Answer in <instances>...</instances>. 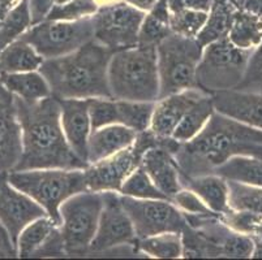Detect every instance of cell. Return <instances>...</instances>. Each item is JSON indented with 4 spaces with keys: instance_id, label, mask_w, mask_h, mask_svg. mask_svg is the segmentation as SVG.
Wrapping results in <instances>:
<instances>
[{
    "instance_id": "obj_1",
    "label": "cell",
    "mask_w": 262,
    "mask_h": 260,
    "mask_svg": "<svg viewBox=\"0 0 262 260\" xmlns=\"http://www.w3.org/2000/svg\"><path fill=\"white\" fill-rule=\"evenodd\" d=\"M237 155L262 159V130L216 111L196 137L180 143L173 152L185 177L210 175L216 167Z\"/></svg>"
},
{
    "instance_id": "obj_2",
    "label": "cell",
    "mask_w": 262,
    "mask_h": 260,
    "mask_svg": "<svg viewBox=\"0 0 262 260\" xmlns=\"http://www.w3.org/2000/svg\"><path fill=\"white\" fill-rule=\"evenodd\" d=\"M23 130V155L13 171L28 169H85L67 142L60 121V104L56 98H45L28 103L15 97Z\"/></svg>"
},
{
    "instance_id": "obj_3",
    "label": "cell",
    "mask_w": 262,
    "mask_h": 260,
    "mask_svg": "<svg viewBox=\"0 0 262 260\" xmlns=\"http://www.w3.org/2000/svg\"><path fill=\"white\" fill-rule=\"evenodd\" d=\"M113 54L93 39L71 54L45 59L38 72L56 99L111 98L107 70Z\"/></svg>"
},
{
    "instance_id": "obj_4",
    "label": "cell",
    "mask_w": 262,
    "mask_h": 260,
    "mask_svg": "<svg viewBox=\"0 0 262 260\" xmlns=\"http://www.w3.org/2000/svg\"><path fill=\"white\" fill-rule=\"evenodd\" d=\"M111 98L130 102H157L159 76L156 46L137 44L114 52L108 63Z\"/></svg>"
},
{
    "instance_id": "obj_5",
    "label": "cell",
    "mask_w": 262,
    "mask_h": 260,
    "mask_svg": "<svg viewBox=\"0 0 262 260\" xmlns=\"http://www.w3.org/2000/svg\"><path fill=\"white\" fill-rule=\"evenodd\" d=\"M184 216L187 226L182 232L183 257L248 259L252 256L253 238L231 229L219 215L184 214Z\"/></svg>"
},
{
    "instance_id": "obj_6",
    "label": "cell",
    "mask_w": 262,
    "mask_h": 260,
    "mask_svg": "<svg viewBox=\"0 0 262 260\" xmlns=\"http://www.w3.org/2000/svg\"><path fill=\"white\" fill-rule=\"evenodd\" d=\"M8 181L16 189L29 195L60 225L59 207L64 200L86 190L84 169H28L8 172Z\"/></svg>"
},
{
    "instance_id": "obj_7",
    "label": "cell",
    "mask_w": 262,
    "mask_h": 260,
    "mask_svg": "<svg viewBox=\"0 0 262 260\" xmlns=\"http://www.w3.org/2000/svg\"><path fill=\"white\" fill-rule=\"evenodd\" d=\"M157 64L159 76V99L197 87V66L202 47L196 38L171 33L157 44Z\"/></svg>"
},
{
    "instance_id": "obj_8",
    "label": "cell",
    "mask_w": 262,
    "mask_h": 260,
    "mask_svg": "<svg viewBox=\"0 0 262 260\" xmlns=\"http://www.w3.org/2000/svg\"><path fill=\"white\" fill-rule=\"evenodd\" d=\"M252 52L233 46L227 37L204 47L197 66V87L210 95L235 90L244 77Z\"/></svg>"
},
{
    "instance_id": "obj_9",
    "label": "cell",
    "mask_w": 262,
    "mask_h": 260,
    "mask_svg": "<svg viewBox=\"0 0 262 260\" xmlns=\"http://www.w3.org/2000/svg\"><path fill=\"white\" fill-rule=\"evenodd\" d=\"M103 207L102 192L77 193L59 207L60 232L66 255L80 256L89 254L90 245L97 233Z\"/></svg>"
},
{
    "instance_id": "obj_10",
    "label": "cell",
    "mask_w": 262,
    "mask_h": 260,
    "mask_svg": "<svg viewBox=\"0 0 262 260\" xmlns=\"http://www.w3.org/2000/svg\"><path fill=\"white\" fill-rule=\"evenodd\" d=\"M170 140L171 138L159 139L149 129L137 133L136 140L129 147L106 159L89 164L84 169L86 190L119 193L125 178L140 167L145 151L156 146L168 147Z\"/></svg>"
},
{
    "instance_id": "obj_11",
    "label": "cell",
    "mask_w": 262,
    "mask_h": 260,
    "mask_svg": "<svg viewBox=\"0 0 262 260\" xmlns=\"http://www.w3.org/2000/svg\"><path fill=\"white\" fill-rule=\"evenodd\" d=\"M20 38L30 43L45 59L63 56L94 39L93 18L76 21L45 20L33 25Z\"/></svg>"
},
{
    "instance_id": "obj_12",
    "label": "cell",
    "mask_w": 262,
    "mask_h": 260,
    "mask_svg": "<svg viewBox=\"0 0 262 260\" xmlns=\"http://www.w3.org/2000/svg\"><path fill=\"white\" fill-rule=\"evenodd\" d=\"M145 14L124 0L101 6L92 16L94 40L113 52L137 46Z\"/></svg>"
},
{
    "instance_id": "obj_13",
    "label": "cell",
    "mask_w": 262,
    "mask_h": 260,
    "mask_svg": "<svg viewBox=\"0 0 262 260\" xmlns=\"http://www.w3.org/2000/svg\"><path fill=\"white\" fill-rule=\"evenodd\" d=\"M120 200L137 240L161 233H182L187 226L184 214L168 199H137L120 195Z\"/></svg>"
},
{
    "instance_id": "obj_14",
    "label": "cell",
    "mask_w": 262,
    "mask_h": 260,
    "mask_svg": "<svg viewBox=\"0 0 262 260\" xmlns=\"http://www.w3.org/2000/svg\"><path fill=\"white\" fill-rule=\"evenodd\" d=\"M103 207L97 233L90 245L89 254L111 251L118 247L135 246V228L124 209L118 192H102Z\"/></svg>"
},
{
    "instance_id": "obj_15",
    "label": "cell",
    "mask_w": 262,
    "mask_h": 260,
    "mask_svg": "<svg viewBox=\"0 0 262 260\" xmlns=\"http://www.w3.org/2000/svg\"><path fill=\"white\" fill-rule=\"evenodd\" d=\"M47 216L37 202L20 192L8 181V172H0V223L6 226L16 245L23 229L28 224Z\"/></svg>"
},
{
    "instance_id": "obj_16",
    "label": "cell",
    "mask_w": 262,
    "mask_h": 260,
    "mask_svg": "<svg viewBox=\"0 0 262 260\" xmlns=\"http://www.w3.org/2000/svg\"><path fill=\"white\" fill-rule=\"evenodd\" d=\"M23 155V130L15 95L0 82V172H11Z\"/></svg>"
},
{
    "instance_id": "obj_17",
    "label": "cell",
    "mask_w": 262,
    "mask_h": 260,
    "mask_svg": "<svg viewBox=\"0 0 262 260\" xmlns=\"http://www.w3.org/2000/svg\"><path fill=\"white\" fill-rule=\"evenodd\" d=\"M204 95H206V92L194 87L158 99L154 106L149 130L159 139L171 138L185 112Z\"/></svg>"
},
{
    "instance_id": "obj_18",
    "label": "cell",
    "mask_w": 262,
    "mask_h": 260,
    "mask_svg": "<svg viewBox=\"0 0 262 260\" xmlns=\"http://www.w3.org/2000/svg\"><path fill=\"white\" fill-rule=\"evenodd\" d=\"M67 142L81 160L88 163V142L92 134L89 99H58ZM89 164V163H88Z\"/></svg>"
},
{
    "instance_id": "obj_19",
    "label": "cell",
    "mask_w": 262,
    "mask_h": 260,
    "mask_svg": "<svg viewBox=\"0 0 262 260\" xmlns=\"http://www.w3.org/2000/svg\"><path fill=\"white\" fill-rule=\"evenodd\" d=\"M140 166L145 169L156 186L168 199L183 189L180 181V168L173 152L167 147L156 146L146 150L142 155Z\"/></svg>"
},
{
    "instance_id": "obj_20",
    "label": "cell",
    "mask_w": 262,
    "mask_h": 260,
    "mask_svg": "<svg viewBox=\"0 0 262 260\" xmlns=\"http://www.w3.org/2000/svg\"><path fill=\"white\" fill-rule=\"evenodd\" d=\"M214 108L219 113L262 130V95L227 90L211 94Z\"/></svg>"
},
{
    "instance_id": "obj_21",
    "label": "cell",
    "mask_w": 262,
    "mask_h": 260,
    "mask_svg": "<svg viewBox=\"0 0 262 260\" xmlns=\"http://www.w3.org/2000/svg\"><path fill=\"white\" fill-rule=\"evenodd\" d=\"M137 133L121 124H111L92 132L88 142V163L92 164L127 149Z\"/></svg>"
},
{
    "instance_id": "obj_22",
    "label": "cell",
    "mask_w": 262,
    "mask_h": 260,
    "mask_svg": "<svg viewBox=\"0 0 262 260\" xmlns=\"http://www.w3.org/2000/svg\"><path fill=\"white\" fill-rule=\"evenodd\" d=\"M183 187L196 193L214 214L223 215L230 211L228 206V183L221 176L202 175L196 177H185L180 175Z\"/></svg>"
},
{
    "instance_id": "obj_23",
    "label": "cell",
    "mask_w": 262,
    "mask_h": 260,
    "mask_svg": "<svg viewBox=\"0 0 262 260\" xmlns=\"http://www.w3.org/2000/svg\"><path fill=\"white\" fill-rule=\"evenodd\" d=\"M0 82L15 97L28 103L51 97V89L46 78L38 70L23 72V73H0Z\"/></svg>"
},
{
    "instance_id": "obj_24",
    "label": "cell",
    "mask_w": 262,
    "mask_h": 260,
    "mask_svg": "<svg viewBox=\"0 0 262 260\" xmlns=\"http://www.w3.org/2000/svg\"><path fill=\"white\" fill-rule=\"evenodd\" d=\"M43 61L45 57L30 43L18 38L0 51V73L38 70Z\"/></svg>"
},
{
    "instance_id": "obj_25",
    "label": "cell",
    "mask_w": 262,
    "mask_h": 260,
    "mask_svg": "<svg viewBox=\"0 0 262 260\" xmlns=\"http://www.w3.org/2000/svg\"><path fill=\"white\" fill-rule=\"evenodd\" d=\"M236 11L237 7L230 0H214L208 20L196 35V40L202 49L215 40L227 37Z\"/></svg>"
},
{
    "instance_id": "obj_26",
    "label": "cell",
    "mask_w": 262,
    "mask_h": 260,
    "mask_svg": "<svg viewBox=\"0 0 262 260\" xmlns=\"http://www.w3.org/2000/svg\"><path fill=\"white\" fill-rule=\"evenodd\" d=\"M213 173L227 181L262 187L261 157L244 156V155L232 156L227 161L216 167Z\"/></svg>"
},
{
    "instance_id": "obj_27",
    "label": "cell",
    "mask_w": 262,
    "mask_h": 260,
    "mask_svg": "<svg viewBox=\"0 0 262 260\" xmlns=\"http://www.w3.org/2000/svg\"><path fill=\"white\" fill-rule=\"evenodd\" d=\"M214 112H215V108H214L211 95H204L185 112L180 123L173 130L171 138L179 143L189 142L205 128Z\"/></svg>"
},
{
    "instance_id": "obj_28",
    "label": "cell",
    "mask_w": 262,
    "mask_h": 260,
    "mask_svg": "<svg viewBox=\"0 0 262 260\" xmlns=\"http://www.w3.org/2000/svg\"><path fill=\"white\" fill-rule=\"evenodd\" d=\"M227 38L233 46L242 50H254L262 42V18L237 9Z\"/></svg>"
},
{
    "instance_id": "obj_29",
    "label": "cell",
    "mask_w": 262,
    "mask_h": 260,
    "mask_svg": "<svg viewBox=\"0 0 262 260\" xmlns=\"http://www.w3.org/2000/svg\"><path fill=\"white\" fill-rule=\"evenodd\" d=\"M170 11L167 0H159L158 3L145 14L139 33V44L156 46L162 39L171 34Z\"/></svg>"
},
{
    "instance_id": "obj_30",
    "label": "cell",
    "mask_w": 262,
    "mask_h": 260,
    "mask_svg": "<svg viewBox=\"0 0 262 260\" xmlns=\"http://www.w3.org/2000/svg\"><path fill=\"white\" fill-rule=\"evenodd\" d=\"M59 224L50 216L35 219L23 229L16 242L18 257H33V255L42 247L47 238L51 235Z\"/></svg>"
},
{
    "instance_id": "obj_31",
    "label": "cell",
    "mask_w": 262,
    "mask_h": 260,
    "mask_svg": "<svg viewBox=\"0 0 262 260\" xmlns=\"http://www.w3.org/2000/svg\"><path fill=\"white\" fill-rule=\"evenodd\" d=\"M135 249L136 251L157 259L183 257L182 233H161V234L137 240L135 243Z\"/></svg>"
},
{
    "instance_id": "obj_32",
    "label": "cell",
    "mask_w": 262,
    "mask_h": 260,
    "mask_svg": "<svg viewBox=\"0 0 262 260\" xmlns=\"http://www.w3.org/2000/svg\"><path fill=\"white\" fill-rule=\"evenodd\" d=\"M33 26L28 0H20L0 21V51Z\"/></svg>"
},
{
    "instance_id": "obj_33",
    "label": "cell",
    "mask_w": 262,
    "mask_h": 260,
    "mask_svg": "<svg viewBox=\"0 0 262 260\" xmlns=\"http://www.w3.org/2000/svg\"><path fill=\"white\" fill-rule=\"evenodd\" d=\"M118 109V124L132 129L136 133L147 130L151 123L156 102H130L115 100Z\"/></svg>"
},
{
    "instance_id": "obj_34",
    "label": "cell",
    "mask_w": 262,
    "mask_h": 260,
    "mask_svg": "<svg viewBox=\"0 0 262 260\" xmlns=\"http://www.w3.org/2000/svg\"><path fill=\"white\" fill-rule=\"evenodd\" d=\"M228 206L235 211H245L262 216V187L227 181Z\"/></svg>"
},
{
    "instance_id": "obj_35",
    "label": "cell",
    "mask_w": 262,
    "mask_h": 260,
    "mask_svg": "<svg viewBox=\"0 0 262 260\" xmlns=\"http://www.w3.org/2000/svg\"><path fill=\"white\" fill-rule=\"evenodd\" d=\"M119 194L137 199H168L151 181L141 166L125 178L121 185ZM170 200V199H168Z\"/></svg>"
},
{
    "instance_id": "obj_36",
    "label": "cell",
    "mask_w": 262,
    "mask_h": 260,
    "mask_svg": "<svg viewBox=\"0 0 262 260\" xmlns=\"http://www.w3.org/2000/svg\"><path fill=\"white\" fill-rule=\"evenodd\" d=\"M209 13L178 8L170 11L171 32L188 38H196L208 20Z\"/></svg>"
},
{
    "instance_id": "obj_37",
    "label": "cell",
    "mask_w": 262,
    "mask_h": 260,
    "mask_svg": "<svg viewBox=\"0 0 262 260\" xmlns=\"http://www.w3.org/2000/svg\"><path fill=\"white\" fill-rule=\"evenodd\" d=\"M99 6L95 0H70L64 4H55L46 20L52 21H76L92 17Z\"/></svg>"
},
{
    "instance_id": "obj_38",
    "label": "cell",
    "mask_w": 262,
    "mask_h": 260,
    "mask_svg": "<svg viewBox=\"0 0 262 260\" xmlns=\"http://www.w3.org/2000/svg\"><path fill=\"white\" fill-rule=\"evenodd\" d=\"M89 117L92 132L111 124H118V109L113 98L89 99Z\"/></svg>"
},
{
    "instance_id": "obj_39",
    "label": "cell",
    "mask_w": 262,
    "mask_h": 260,
    "mask_svg": "<svg viewBox=\"0 0 262 260\" xmlns=\"http://www.w3.org/2000/svg\"><path fill=\"white\" fill-rule=\"evenodd\" d=\"M219 218L226 225L230 226L233 230H236V232L243 233V234L251 235V237L262 234V216H258L256 214L230 209L226 214L219 215Z\"/></svg>"
},
{
    "instance_id": "obj_40",
    "label": "cell",
    "mask_w": 262,
    "mask_h": 260,
    "mask_svg": "<svg viewBox=\"0 0 262 260\" xmlns=\"http://www.w3.org/2000/svg\"><path fill=\"white\" fill-rule=\"evenodd\" d=\"M235 90L262 95V42L252 52L244 77Z\"/></svg>"
},
{
    "instance_id": "obj_41",
    "label": "cell",
    "mask_w": 262,
    "mask_h": 260,
    "mask_svg": "<svg viewBox=\"0 0 262 260\" xmlns=\"http://www.w3.org/2000/svg\"><path fill=\"white\" fill-rule=\"evenodd\" d=\"M171 202L179 209L188 215H213L214 212L209 208L201 200V198L192 190L183 187L179 190L172 198ZM216 215V214H215Z\"/></svg>"
},
{
    "instance_id": "obj_42",
    "label": "cell",
    "mask_w": 262,
    "mask_h": 260,
    "mask_svg": "<svg viewBox=\"0 0 262 260\" xmlns=\"http://www.w3.org/2000/svg\"><path fill=\"white\" fill-rule=\"evenodd\" d=\"M32 23H39L46 20L47 14L55 6V0H28Z\"/></svg>"
},
{
    "instance_id": "obj_43",
    "label": "cell",
    "mask_w": 262,
    "mask_h": 260,
    "mask_svg": "<svg viewBox=\"0 0 262 260\" xmlns=\"http://www.w3.org/2000/svg\"><path fill=\"white\" fill-rule=\"evenodd\" d=\"M214 0H167L168 11H173L178 8L190 9L209 13L213 7Z\"/></svg>"
},
{
    "instance_id": "obj_44",
    "label": "cell",
    "mask_w": 262,
    "mask_h": 260,
    "mask_svg": "<svg viewBox=\"0 0 262 260\" xmlns=\"http://www.w3.org/2000/svg\"><path fill=\"white\" fill-rule=\"evenodd\" d=\"M17 249L6 226L0 223V257H16Z\"/></svg>"
},
{
    "instance_id": "obj_45",
    "label": "cell",
    "mask_w": 262,
    "mask_h": 260,
    "mask_svg": "<svg viewBox=\"0 0 262 260\" xmlns=\"http://www.w3.org/2000/svg\"><path fill=\"white\" fill-rule=\"evenodd\" d=\"M237 9H243L262 18V0H239Z\"/></svg>"
},
{
    "instance_id": "obj_46",
    "label": "cell",
    "mask_w": 262,
    "mask_h": 260,
    "mask_svg": "<svg viewBox=\"0 0 262 260\" xmlns=\"http://www.w3.org/2000/svg\"><path fill=\"white\" fill-rule=\"evenodd\" d=\"M125 3L130 4V6L136 7L137 9H141L144 12H149L150 9L153 8L159 0H124Z\"/></svg>"
},
{
    "instance_id": "obj_47",
    "label": "cell",
    "mask_w": 262,
    "mask_h": 260,
    "mask_svg": "<svg viewBox=\"0 0 262 260\" xmlns=\"http://www.w3.org/2000/svg\"><path fill=\"white\" fill-rule=\"evenodd\" d=\"M252 238H253L254 247L251 257H253V259H262V234L254 235Z\"/></svg>"
},
{
    "instance_id": "obj_48",
    "label": "cell",
    "mask_w": 262,
    "mask_h": 260,
    "mask_svg": "<svg viewBox=\"0 0 262 260\" xmlns=\"http://www.w3.org/2000/svg\"><path fill=\"white\" fill-rule=\"evenodd\" d=\"M20 0H0V21L7 14L9 9H12Z\"/></svg>"
},
{
    "instance_id": "obj_49",
    "label": "cell",
    "mask_w": 262,
    "mask_h": 260,
    "mask_svg": "<svg viewBox=\"0 0 262 260\" xmlns=\"http://www.w3.org/2000/svg\"><path fill=\"white\" fill-rule=\"evenodd\" d=\"M115 2H119V0H95V3L98 4L99 7H101V6H106V4L115 3Z\"/></svg>"
},
{
    "instance_id": "obj_50",
    "label": "cell",
    "mask_w": 262,
    "mask_h": 260,
    "mask_svg": "<svg viewBox=\"0 0 262 260\" xmlns=\"http://www.w3.org/2000/svg\"><path fill=\"white\" fill-rule=\"evenodd\" d=\"M67 2H70V0H55V4H64Z\"/></svg>"
},
{
    "instance_id": "obj_51",
    "label": "cell",
    "mask_w": 262,
    "mask_h": 260,
    "mask_svg": "<svg viewBox=\"0 0 262 260\" xmlns=\"http://www.w3.org/2000/svg\"><path fill=\"white\" fill-rule=\"evenodd\" d=\"M261 228H262V220H261Z\"/></svg>"
}]
</instances>
